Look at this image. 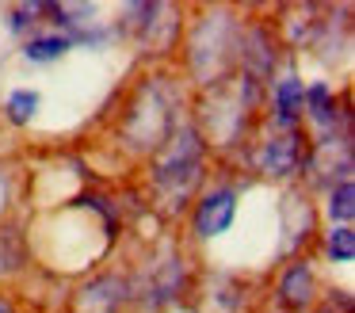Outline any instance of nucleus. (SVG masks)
Here are the masks:
<instances>
[{
	"label": "nucleus",
	"instance_id": "1",
	"mask_svg": "<svg viewBox=\"0 0 355 313\" xmlns=\"http://www.w3.org/2000/svg\"><path fill=\"white\" fill-rule=\"evenodd\" d=\"M233 210H237V198L233 191H210L199 203V214H195V233L199 237H218L233 226Z\"/></svg>",
	"mask_w": 355,
	"mask_h": 313
},
{
	"label": "nucleus",
	"instance_id": "5",
	"mask_svg": "<svg viewBox=\"0 0 355 313\" xmlns=\"http://www.w3.org/2000/svg\"><path fill=\"white\" fill-rule=\"evenodd\" d=\"M302 103H306V88H302L298 76H286V81H279L275 88V107L283 119H294V115L302 111Z\"/></svg>",
	"mask_w": 355,
	"mask_h": 313
},
{
	"label": "nucleus",
	"instance_id": "6",
	"mask_svg": "<svg viewBox=\"0 0 355 313\" xmlns=\"http://www.w3.org/2000/svg\"><path fill=\"white\" fill-rule=\"evenodd\" d=\"M65 50H69V38H62V35L31 38V42H27V58H31V61H58Z\"/></svg>",
	"mask_w": 355,
	"mask_h": 313
},
{
	"label": "nucleus",
	"instance_id": "9",
	"mask_svg": "<svg viewBox=\"0 0 355 313\" xmlns=\"http://www.w3.org/2000/svg\"><path fill=\"white\" fill-rule=\"evenodd\" d=\"M329 256L332 260H344V264L355 256V233L347 226H340V229H332V233H329Z\"/></svg>",
	"mask_w": 355,
	"mask_h": 313
},
{
	"label": "nucleus",
	"instance_id": "8",
	"mask_svg": "<svg viewBox=\"0 0 355 313\" xmlns=\"http://www.w3.org/2000/svg\"><path fill=\"white\" fill-rule=\"evenodd\" d=\"M35 107H39V92H31V88L12 92V96H8V115H12V122H31Z\"/></svg>",
	"mask_w": 355,
	"mask_h": 313
},
{
	"label": "nucleus",
	"instance_id": "4",
	"mask_svg": "<svg viewBox=\"0 0 355 313\" xmlns=\"http://www.w3.org/2000/svg\"><path fill=\"white\" fill-rule=\"evenodd\" d=\"M283 298H286V305H306L313 298V275H309L306 264H294L283 275Z\"/></svg>",
	"mask_w": 355,
	"mask_h": 313
},
{
	"label": "nucleus",
	"instance_id": "3",
	"mask_svg": "<svg viewBox=\"0 0 355 313\" xmlns=\"http://www.w3.org/2000/svg\"><path fill=\"white\" fill-rule=\"evenodd\" d=\"M294 157H298V145H294V137H271L268 149H263V168H268L271 176H286L294 168Z\"/></svg>",
	"mask_w": 355,
	"mask_h": 313
},
{
	"label": "nucleus",
	"instance_id": "7",
	"mask_svg": "<svg viewBox=\"0 0 355 313\" xmlns=\"http://www.w3.org/2000/svg\"><path fill=\"white\" fill-rule=\"evenodd\" d=\"M329 214H332V221H352V214H355V187H352L347 180L340 183L336 191H332Z\"/></svg>",
	"mask_w": 355,
	"mask_h": 313
},
{
	"label": "nucleus",
	"instance_id": "10",
	"mask_svg": "<svg viewBox=\"0 0 355 313\" xmlns=\"http://www.w3.org/2000/svg\"><path fill=\"white\" fill-rule=\"evenodd\" d=\"M0 313H12V305H8V302H0Z\"/></svg>",
	"mask_w": 355,
	"mask_h": 313
},
{
	"label": "nucleus",
	"instance_id": "2",
	"mask_svg": "<svg viewBox=\"0 0 355 313\" xmlns=\"http://www.w3.org/2000/svg\"><path fill=\"white\" fill-rule=\"evenodd\" d=\"M123 298H126V282L115 279V275H103V279L88 282V287L77 294L73 313H115Z\"/></svg>",
	"mask_w": 355,
	"mask_h": 313
}]
</instances>
